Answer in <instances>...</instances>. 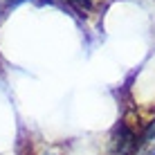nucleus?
Wrapping results in <instances>:
<instances>
[{
    "label": "nucleus",
    "mask_w": 155,
    "mask_h": 155,
    "mask_svg": "<svg viewBox=\"0 0 155 155\" xmlns=\"http://www.w3.org/2000/svg\"><path fill=\"white\" fill-rule=\"evenodd\" d=\"M140 151V133H135L128 121H119L110 135V153L108 155H135Z\"/></svg>",
    "instance_id": "1"
},
{
    "label": "nucleus",
    "mask_w": 155,
    "mask_h": 155,
    "mask_svg": "<svg viewBox=\"0 0 155 155\" xmlns=\"http://www.w3.org/2000/svg\"><path fill=\"white\" fill-rule=\"evenodd\" d=\"M12 12V7H9V0H0V23H2V18Z\"/></svg>",
    "instance_id": "2"
},
{
    "label": "nucleus",
    "mask_w": 155,
    "mask_h": 155,
    "mask_svg": "<svg viewBox=\"0 0 155 155\" xmlns=\"http://www.w3.org/2000/svg\"><path fill=\"white\" fill-rule=\"evenodd\" d=\"M43 155H58V153H54V151H45Z\"/></svg>",
    "instance_id": "3"
}]
</instances>
